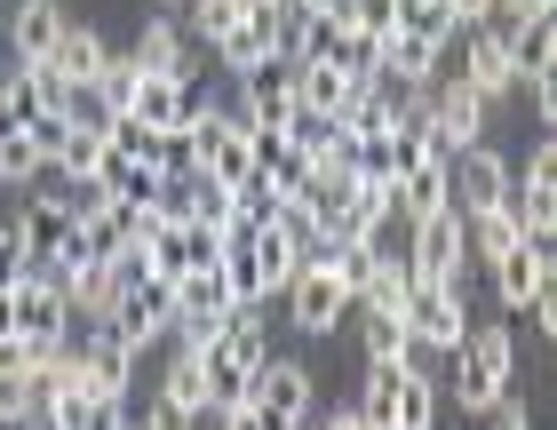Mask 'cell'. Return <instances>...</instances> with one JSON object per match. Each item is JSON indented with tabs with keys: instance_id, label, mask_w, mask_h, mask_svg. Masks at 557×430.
<instances>
[{
	"instance_id": "5",
	"label": "cell",
	"mask_w": 557,
	"mask_h": 430,
	"mask_svg": "<svg viewBox=\"0 0 557 430\" xmlns=\"http://www.w3.org/2000/svg\"><path fill=\"white\" fill-rule=\"evenodd\" d=\"M287 16H295L287 0H247L239 24L215 40V64L239 81V72H256V64H271V57H287Z\"/></svg>"
},
{
	"instance_id": "37",
	"label": "cell",
	"mask_w": 557,
	"mask_h": 430,
	"mask_svg": "<svg viewBox=\"0 0 557 430\" xmlns=\"http://www.w3.org/2000/svg\"><path fill=\"white\" fill-rule=\"evenodd\" d=\"M494 16H510V24H534V16H557V0H494Z\"/></svg>"
},
{
	"instance_id": "10",
	"label": "cell",
	"mask_w": 557,
	"mask_h": 430,
	"mask_svg": "<svg viewBox=\"0 0 557 430\" xmlns=\"http://www.w3.org/2000/svg\"><path fill=\"white\" fill-rule=\"evenodd\" d=\"M470 144H486V96L470 81H430V151L454 160Z\"/></svg>"
},
{
	"instance_id": "15",
	"label": "cell",
	"mask_w": 557,
	"mask_h": 430,
	"mask_svg": "<svg viewBox=\"0 0 557 430\" xmlns=\"http://www.w3.org/2000/svg\"><path fill=\"white\" fill-rule=\"evenodd\" d=\"M247 256H256V271H263V303H278V295H287V280H295L302 263H311V239H302L278 208H263L256 239H247Z\"/></svg>"
},
{
	"instance_id": "39",
	"label": "cell",
	"mask_w": 557,
	"mask_h": 430,
	"mask_svg": "<svg viewBox=\"0 0 557 430\" xmlns=\"http://www.w3.org/2000/svg\"><path fill=\"white\" fill-rule=\"evenodd\" d=\"M486 415H494V430H534V415H525V407H518V398H494V407H486Z\"/></svg>"
},
{
	"instance_id": "41",
	"label": "cell",
	"mask_w": 557,
	"mask_h": 430,
	"mask_svg": "<svg viewBox=\"0 0 557 430\" xmlns=\"http://www.w3.org/2000/svg\"><path fill=\"white\" fill-rule=\"evenodd\" d=\"M9 287H16V280H9ZM9 287H0V351L16 343V295H9Z\"/></svg>"
},
{
	"instance_id": "38",
	"label": "cell",
	"mask_w": 557,
	"mask_h": 430,
	"mask_svg": "<svg viewBox=\"0 0 557 430\" xmlns=\"http://www.w3.org/2000/svg\"><path fill=\"white\" fill-rule=\"evenodd\" d=\"M525 311H534L542 335H557V280H549V287H534V303H525Z\"/></svg>"
},
{
	"instance_id": "17",
	"label": "cell",
	"mask_w": 557,
	"mask_h": 430,
	"mask_svg": "<svg viewBox=\"0 0 557 430\" xmlns=\"http://www.w3.org/2000/svg\"><path fill=\"white\" fill-rule=\"evenodd\" d=\"M72 383L96 391V398H128V383H136V351H120L104 327H88V343H72Z\"/></svg>"
},
{
	"instance_id": "43",
	"label": "cell",
	"mask_w": 557,
	"mask_h": 430,
	"mask_svg": "<svg viewBox=\"0 0 557 430\" xmlns=\"http://www.w3.org/2000/svg\"><path fill=\"white\" fill-rule=\"evenodd\" d=\"M287 9H295V16H311V9H343V0H287Z\"/></svg>"
},
{
	"instance_id": "9",
	"label": "cell",
	"mask_w": 557,
	"mask_h": 430,
	"mask_svg": "<svg viewBox=\"0 0 557 430\" xmlns=\"http://www.w3.org/2000/svg\"><path fill=\"white\" fill-rule=\"evenodd\" d=\"M367 88H374V64H295V105L311 120H335V128L367 105Z\"/></svg>"
},
{
	"instance_id": "3",
	"label": "cell",
	"mask_w": 557,
	"mask_h": 430,
	"mask_svg": "<svg viewBox=\"0 0 557 430\" xmlns=\"http://www.w3.org/2000/svg\"><path fill=\"white\" fill-rule=\"evenodd\" d=\"M263 359H271V335H263V319L247 311V303H232L223 327L199 343V367H208L215 398H247V391H256V374H263Z\"/></svg>"
},
{
	"instance_id": "24",
	"label": "cell",
	"mask_w": 557,
	"mask_h": 430,
	"mask_svg": "<svg viewBox=\"0 0 557 430\" xmlns=\"http://www.w3.org/2000/svg\"><path fill=\"white\" fill-rule=\"evenodd\" d=\"M534 287H549V239H518L494 256V295L510 303V311H525L534 303Z\"/></svg>"
},
{
	"instance_id": "13",
	"label": "cell",
	"mask_w": 557,
	"mask_h": 430,
	"mask_svg": "<svg viewBox=\"0 0 557 430\" xmlns=\"http://www.w3.org/2000/svg\"><path fill=\"white\" fill-rule=\"evenodd\" d=\"M343 311H350V295H343V280H335V263L311 247V263L287 280V319L302 327V335H335Z\"/></svg>"
},
{
	"instance_id": "32",
	"label": "cell",
	"mask_w": 557,
	"mask_h": 430,
	"mask_svg": "<svg viewBox=\"0 0 557 430\" xmlns=\"http://www.w3.org/2000/svg\"><path fill=\"white\" fill-rule=\"evenodd\" d=\"M33 422V374L16 367V351H0V430Z\"/></svg>"
},
{
	"instance_id": "20",
	"label": "cell",
	"mask_w": 557,
	"mask_h": 430,
	"mask_svg": "<svg viewBox=\"0 0 557 430\" xmlns=\"http://www.w3.org/2000/svg\"><path fill=\"white\" fill-rule=\"evenodd\" d=\"M510 208L525 223V239H549V223H557V144H534L525 175H510Z\"/></svg>"
},
{
	"instance_id": "4",
	"label": "cell",
	"mask_w": 557,
	"mask_h": 430,
	"mask_svg": "<svg viewBox=\"0 0 557 430\" xmlns=\"http://www.w3.org/2000/svg\"><path fill=\"white\" fill-rule=\"evenodd\" d=\"M510 374H518L510 327H470L454 343V398H462V415H486L494 398H510Z\"/></svg>"
},
{
	"instance_id": "33",
	"label": "cell",
	"mask_w": 557,
	"mask_h": 430,
	"mask_svg": "<svg viewBox=\"0 0 557 430\" xmlns=\"http://www.w3.org/2000/svg\"><path fill=\"white\" fill-rule=\"evenodd\" d=\"M136 57H104V72H96V105H104V120H120L128 112V96H136Z\"/></svg>"
},
{
	"instance_id": "8",
	"label": "cell",
	"mask_w": 557,
	"mask_h": 430,
	"mask_svg": "<svg viewBox=\"0 0 557 430\" xmlns=\"http://www.w3.org/2000/svg\"><path fill=\"white\" fill-rule=\"evenodd\" d=\"M494 33H502V48H510V72H518V81H534L542 120H557V16H534V24L502 16Z\"/></svg>"
},
{
	"instance_id": "40",
	"label": "cell",
	"mask_w": 557,
	"mask_h": 430,
	"mask_svg": "<svg viewBox=\"0 0 557 430\" xmlns=\"http://www.w3.org/2000/svg\"><path fill=\"white\" fill-rule=\"evenodd\" d=\"M454 24H462V33H478V24H494V0H454Z\"/></svg>"
},
{
	"instance_id": "44",
	"label": "cell",
	"mask_w": 557,
	"mask_h": 430,
	"mask_svg": "<svg viewBox=\"0 0 557 430\" xmlns=\"http://www.w3.org/2000/svg\"><path fill=\"white\" fill-rule=\"evenodd\" d=\"M9 72H16V57H9V40H0V81H9Z\"/></svg>"
},
{
	"instance_id": "22",
	"label": "cell",
	"mask_w": 557,
	"mask_h": 430,
	"mask_svg": "<svg viewBox=\"0 0 557 430\" xmlns=\"http://www.w3.org/2000/svg\"><path fill=\"white\" fill-rule=\"evenodd\" d=\"M191 105H199V96H191V81L144 72V81H136V96H128V112H120V120H136V128H151V136H175V128L191 120Z\"/></svg>"
},
{
	"instance_id": "46",
	"label": "cell",
	"mask_w": 557,
	"mask_h": 430,
	"mask_svg": "<svg viewBox=\"0 0 557 430\" xmlns=\"http://www.w3.org/2000/svg\"><path fill=\"white\" fill-rule=\"evenodd\" d=\"M302 430H311V422H302Z\"/></svg>"
},
{
	"instance_id": "2",
	"label": "cell",
	"mask_w": 557,
	"mask_h": 430,
	"mask_svg": "<svg viewBox=\"0 0 557 430\" xmlns=\"http://www.w3.org/2000/svg\"><path fill=\"white\" fill-rule=\"evenodd\" d=\"M359 422H367V430H438V383H430V374H422L414 359L367 367Z\"/></svg>"
},
{
	"instance_id": "36",
	"label": "cell",
	"mask_w": 557,
	"mask_h": 430,
	"mask_svg": "<svg viewBox=\"0 0 557 430\" xmlns=\"http://www.w3.org/2000/svg\"><path fill=\"white\" fill-rule=\"evenodd\" d=\"M128 422H136V430H199L191 415H175L168 398H151V415H128Z\"/></svg>"
},
{
	"instance_id": "27",
	"label": "cell",
	"mask_w": 557,
	"mask_h": 430,
	"mask_svg": "<svg viewBox=\"0 0 557 430\" xmlns=\"http://www.w3.org/2000/svg\"><path fill=\"white\" fill-rule=\"evenodd\" d=\"M136 72H168V81H191L175 16H144V33H136Z\"/></svg>"
},
{
	"instance_id": "45",
	"label": "cell",
	"mask_w": 557,
	"mask_h": 430,
	"mask_svg": "<svg viewBox=\"0 0 557 430\" xmlns=\"http://www.w3.org/2000/svg\"><path fill=\"white\" fill-rule=\"evenodd\" d=\"M0 192H9V184H0Z\"/></svg>"
},
{
	"instance_id": "21",
	"label": "cell",
	"mask_w": 557,
	"mask_h": 430,
	"mask_svg": "<svg viewBox=\"0 0 557 430\" xmlns=\"http://www.w3.org/2000/svg\"><path fill=\"white\" fill-rule=\"evenodd\" d=\"M256 407L278 422V430H302L311 422V367H295V359H263V374H256Z\"/></svg>"
},
{
	"instance_id": "12",
	"label": "cell",
	"mask_w": 557,
	"mask_h": 430,
	"mask_svg": "<svg viewBox=\"0 0 557 430\" xmlns=\"http://www.w3.org/2000/svg\"><path fill=\"white\" fill-rule=\"evenodd\" d=\"M239 120H247V128H278V136L295 128V120H302V105H295V57H271L256 72H239Z\"/></svg>"
},
{
	"instance_id": "14",
	"label": "cell",
	"mask_w": 557,
	"mask_h": 430,
	"mask_svg": "<svg viewBox=\"0 0 557 430\" xmlns=\"http://www.w3.org/2000/svg\"><path fill=\"white\" fill-rule=\"evenodd\" d=\"M446 192H454V216L502 208V199H510V160H502V151H486V144L454 151V160H446Z\"/></svg>"
},
{
	"instance_id": "16",
	"label": "cell",
	"mask_w": 557,
	"mask_h": 430,
	"mask_svg": "<svg viewBox=\"0 0 557 430\" xmlns=\"http://www.w3.org/2000/svg\"><path fill=\"white\" fill-rule=\"evenodd\" d=\"M104 335H112L120 351H136V359H144V351L168 335V295H160V287H144V271H136V280L112 295V311H104Z\"/></svg>"
},
{
	"instance_id": "47",
	"label": "cell",
	"mask_w": 557,
	"mask_h": 430,
	"mask_svg": "<svg viewBox=\"0 0 557 430\" xmlns=\"http://www.w3.org/2000/svg\"><path fill=\"white\" fill-rule=\"evenodd\" d=\"M128 430H136V422H128Z\"/></svg>"
},
{
	"instance_id": "23",
	"label": "cell",
	"mask_w": 557,
	"mask_h": 430,
	"mask_svg": "<svg viewBox=\"0 0 557 430\" xmlns=\"http://www.w3.org/2000/svg\"><path fill=\"white\" fill-rule=\"evenodd\" d=\"M40 430H128V398H96V391H48L40 398Z\"/></svg>"
},
{
	"instance_id": "28",
	"label": "cell",
	"mask_w": 557,
	"mask_h": 430,
	"mask_svg": "<svg viewBox=\"0 0 557 430\" xmlns=\"http://www.w3.org/2000/svg\"><path fill=\"white\" fill-rule=\"evenodd\" d=\"M104 57H112V48L96 40L88 24H72V16H64V40H57V57H48V64H57L64 81H81V88H96V72H104Z\"/></svg>"
},
{
	"instance_id": "18",
	"label": "cell",
	"mask_w": 557,
	"mask_h": 430,
	"mask_svg": "<svg viewBox=\"0 0 557 430\" xmlns=\"http://www.w3.org/2000/svg\"><path fill=\"white\" fill-rule=\"evenodd\" d=\"M367 64H374V81H398V88H430L438 81V64H446V48H430V40H414V33H391L383 40H367Z\"/></svg>"
},
{
	"instance_id": "1",
	"label": "cell",
	"mask_w": 557,
	"mask_h": 430,
	"mask_svg": "<svg viewBox=\"0 0 557 430\" xmlns=\"http://www.w3.org/2000/svg\"><path fill=\"white\" fill-rule=\"evenodd\" d=\"M184 144H191V175L215 192H239L256 175V128L239 112H215V105H191L184 120Z\"/></svg>"
},
{
	"instance_id": "30",
	"label": "cell",
	"mask_w": 557,
	"mask_h": 430,
	"mask_svg": "<svg viewBox=\"0 0 557 430\" xmlns=\"http://www.w3.org/2000/svg\"><path fill=\"white\" fill-rule=\"evenodd\" d=\"M398 9V33H414V40H430V48H454V0H391Z\"/></svg>"
},
{
	"instance_id": "11",
	"label": "cell",
	"mask_w": 557,
	"mask_h": 430,
	"mask_svg": "<svg viewBox=\"0 0 557 430\" xmlns=\"http://www.w3.org/2000/svg\"><path fill=\"white\" fill-rule=\"evenodd\" d=\"M407 271H414V280H462V271H470V232H462L454 208L407 223Z\"/></svg>"
},
{
	"instance_id": "29",
	"label": "cell",
	"mask_w": 557,
	"mask_h": 430,
	"mask_svg": "<svg viewBox=\"0 0 557 430\" xmlns=\"http://www.w3.org/2000/svg\"><path fill=\"white\" fill-rule=\"evenodd\" d=\"M104 151H112V120H81V128L64 136V151H57V175H72V184H88Z\"/></svg>"
},
{
	"instance_id": "35",
	"label": "cell",
	"mask_w": 557,
	"mask_h": 430,
	"mask_svg": "<svg viewBox=\"0 0 557 430\" xmlns=\"http://www.w3.org/2000/svg\"><path fill=\"white\" fill-rule=\"evenodd\" d=\"M33 175H40V151L24 144V128H9L0 136V184H33Z\"/></svg>"
},
{
	"instance_id": "42",
	"label": "cell",
	"mask_w": 557,
	"mask_h": 430,
	"mask_svg": "<svg viewBox=\"0 0 557 430\" xmlns=\"http://www.w3.org/2000/svg\"><path fill=\"white\" fill-rule=\"evenodd\" d=\"M311 430H367V422H359V407H335V415H326V422H311Z\"/></svg>"
},
{
	"instance_id": "26",
	"label": "cell",
	"mask_w": 557,
	"mask_h": 430,
	"mask_svg": "<svg viewBox=\"0 0 557 430\" xmlns=\"http://www.w3.org/2000/svg\"><path fill=\"white\" fill-rule=\"evenodd\" d=\"M57 40H64V9H57V0H24L16 24H9V57L16 64H48Z\"/></svg>"
},
{
	"instance_id": "34",
	"label": "cell",
	"mask_w": 557,
	"mask_h": 430,
	"mask_svg": "<svg viewBox=\"0 0 557 430\" xmlns=\"http://www.w3.org/2000/svg\"><path fill=\"white\" fill-rule=\"evenodd\" d=\"M184 9H191V33L215 48V40H223V33L239 24V9H247V0H184Z\"/></svg>"
},
{
	"instance_id": "6",
	"label": "cell",
	"mask_w": 557,
	"mask_h": 430,
	"mask_svg": "<svg viewBox=\"0 0 557 430\" xmlns=\"http://www.w3.org/2000/svg\"><path fill=\"white\" fill-rule=\"evenodd\" d=\"M9 232H16V263H24V271H57V263L72 256L81 216H72L64 192H40V199H24V216L9 223Z\"/></svg>"
},
{
	"instance_id": "25",
	"label": "cell",
	"mask_w": 557,
	"mask_h": 430,
	"mask_svg": "<svg viewBox=\"0 0 557 430\" xmlns=\"http://www.w3.org/2000/svg\"><path fill=\"white\" fill-rule=\"evenodd\" d=\"M454 81H470L478 96H486V105L518 88V72H510V48H502V33H494V24H478V33H470V57H462V72H454Z\"/></svg>"
},
{
	"instance_id": "31",
	"label": "cell",
	"mask_w": 557,
	"mask_h": 430,
	"mask_svg": "<svg viewBox=\"0 0 557 430\" xmlns=\"http://www.w3.org/2000/svg\"><path fill=\"white\" fill-rule=\"evenodd\" d=\"M359 343H367V367L414 359V335H407V319H383V311H359Z\"/></svg>"
},
{
	"instance_id": "19",
	"label": "cell",
	"mask_w": 557,
	"mask_h": 430,
	"mask_svg": "<svg viewBox=\"0 0 557 430\" xmlns=\"http://www.w3.org/2000/svg\"><path fill=\"white\" fill-rule=\"evenodd\" d=\"M16 343L24 335H72V303H64V280L57 271H16Z\"/></svg>"
},
{
	"instance_id": "7",
	"label": "cell",
	"mask_w": 557,
	"mask_h": 430,
	"mask_svg": "<svg viewBox=\"0 0 557 430\" xmlns=\"http://www.w3.org/2000/svg\"><path fill=\"white\" fill-rule=\"evenodd\" d=\"M407 335H414V351H454L470 335V295H462V280H414V295H407Z\"/></svg>"
}]
</instances>
